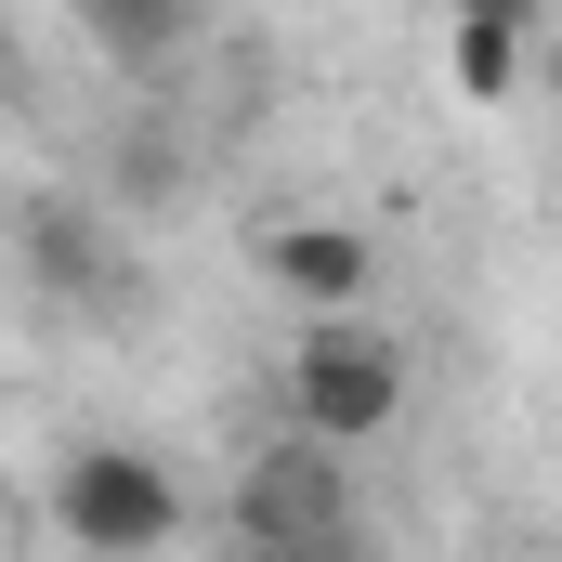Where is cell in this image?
I'll list each match as a JSON object with an SVG mask.
<instances>
[{"instance_id":"6da1fadb","label":"cell","mask_w":562,"mask_h":562,"mask_svg":"<svg viewBox=\"0 0 562 562\" xmlns=\"http://www.w3.org/2000/svg\"><path fill=\"white\" fill-rule=\"evenodd\" d=\"M288 419L314 445H340V458H367L380 431L406 419V340L367 301L353 314H301V340H288Z\"/></svg>"},{"instance_id":"7a4b0ae2","label":"cell","mask_w":562,"mask_h":562,"mask_svg":"<svg viewBox=\"0 0 562 562\" xmlns=\"http://www.w3.org/2000/svg\"><path fill=\"white\" fill-rule=\"evenodd\" d=\"M53 537L66 550H170L183 537V484L144 458V445H79L66 471H53Z\"/></svg>"},{"instance_id":"3957f363","label":"cell","mask_w":562,"mask_h":562,"mask_svg":"<svg viewBox=\"0 0 562 562\" xmlns=\"http://www.w3.org/2000/svg\"><path fill=\"white\" fill-rule=\"evenodd\" d=\"M13 262H26V288H40L53 314H132L144 301V249L92 210V196H26Z\"/></svg>"},{"instance_id":"277c9868","label":"cell","mask_w":562,"mask_h":562,"mask_svg":"<svg viewBox=\"0 0 562 562\" xmlns=\"http://www.w3.org/2000/svg\"><path fill=\"white\" fill-rule=\"evenodd\" d=\"M236 537L249 550H340L353 537V484H340V445L288 431L236 471Z\"/></svg>"},{"instance_id":"5b68a950","label":"cell","mask_w":562,"mask_h":562,"mask_svg":"<svg viewBox=\"0 0 562 562\" xmlns=\"http://www.w3.org/2000/svg\"><path fill=\"white\" fill-rule=\"evenodd\" d=\"M262 276L301 301V314H353L367 288H380V249H367V223H327V210H301L262 236Z\"/></svg>"},{"instance_id":"8992f818","label":"cell","mask_w":562,"mask_h":562,"mask_svg":"<svg viewBox=\"0 0 562 562\" xmlns=\"http://www.w3.org/2000/svg\"><path fill=\"white\" fill-rule=\"evenodd\" d=\"M66 26H79L92 66H119V79H157V66L196 53V0H66Z\"/></svg>"},{"instance_id":"52a82bcc","label":"cell","mask_w":562,"mask_h":562,"mask_svg":"<svg viewBox=\"0 0 562 562\" xmlns=\"http://www.w3.org/2000/svg\"><path fill=\"white\" fill-rule=\"evenodd\" d=\"M524 40H537V13H458V92H471V105H510Z\"/></svg>"},{"instance_id":"ba28073f","label":"cell","mask_w":562,"mask_h":562,"mask_svg":"<svg viewBox=\"0 0 562 562\" xmlns=\"http://www.w3.org/2000/svg\"><path fill=\"white\" fill-rule=\"evenodd\" d=\"M445 13H537V0H445Z\"/></svg>"},{"instance_id":"9c48e42d","label":"cell","mask_w":562,"mask_h":562,"mask_svg":"<svg viewBox=\"0 0 562 562\" xmlns=\"http://www.w3.org/2000/svg\"><path fill=\"white\" fill-rule=\"evenodd\" d=\"M0 524H13V497H0Z\"/></svg>"}]
</instances>
